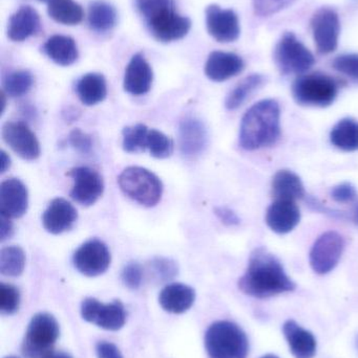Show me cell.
<instances>
[{"label":"cell","instance_id":"obj_24","mask_svg":"<svg viewBox=\"0 0 358 358\" xmlns=\"http://www.w3.org/2000/svg\"><path fill=\"white\" fill-rule=\"evenodd\" d=\"M40 18L35 8L21 6L8 21V36L13 41H25L39 29Z\"/></svg>","mask_w":358,"mask_h":358},{"label":"cell","instance_id":"obj_38","mask_svg":"<svg viewBox=\"0 0 358 358\" xmlns=\"http://www.w3.org/2000/svg\"><path fill=\"white\" fill-rule=\"evenodd\" d=\"M137 8L147 21L163 10L174 8V0H136Z\"/></svg>","mask_w":358,"mask_h":358},{"label":"cell","instance_id":"obj_6","mask_svg":"<svg viewBox=\"0 0 358 358\" xmlns=\"http://www.w3.org/2000/svg\"><path fill=\"white\" fill-rule=\"evenodd\" d=\"M59 325L56 319L48 313H38L32 319L21 352L25 358H44L52 352L59 338Z\"/></svg>","mask_w":358,"mask_h":358},{"label":"cell","instance_id":"obj_44","mask_svg":"<svg viewBox=\"0 0 358 358\" xmlns=\"http://www.w3.org/2000/svg\"><path fill=\"white\" fill-rule=\"evenodd\" d=\"M214 214L224 224L230 225V227L231 225L240 224V222H241L239 216L226 206H219V208H214Z\"/></svg>","mask_w":358,"mask_h":358},{"label":"cell","instance_id":"obj_34","mask_svg":"<svg viewBox=\"0 0 358 358\" xmlns=\"http://www.w3.org/2000/svg\"><path fill=\"white\" fill-rule=\"evenodd\" d=\"M149 128L143 124L130 126L124 128L123 146L124 151L128 153H138L146 150L147 136H149Z\"/></svg>","mask_w":358,"mask_h":358},{"label":"cell","instance_id":"obj_3","mask_svg":"<svg viewBox=\"0 0 358 358\" xmlns=\"http://www.w3.org/2000/svg\"><path fill=\"white\" fill-rule=\"evenodd\" d=\"M205 347L210 358H247L249 353L245 332L228 321L210 325L205 334Z\"/></svg>","mask_w":358,"mask_h":358},{"label":"cell","instance_id":"obj_17","mask_svg":"<svg viewBox=\"0 0 358 358\" xmlns=\"http://www.w3.org/2000/svg\"><path fill=\"white\" fill-rule=\"evenodd\" d=\"M207 129L203 122L195 117H187L179 127V144L181 153L187 159L199 157L207 147Z\"/></svg>","mask_w":358,"mask_h":358},{"label":"cell","instance_id":"obj_41","mask_svg":"<svg viewBox=\"0 0 358 358\" xmlns=\"http://www.w3.org/2000/svg\"><path fill=\"white\" fill-rule=\"evenodd\" d=\"M143 271L140 264L130 262L124 267L122 271V281L130 289H138L142 284Z\"/></svg>","mask_w":358,"mask_h":358},{"label":"cell","instance_id":"obj_51","mask_svg":"<svg viewBox=\"0 0 358 358\" xmlns=\"http://www.w3.org/2000/svg\"><path fill=\"white\" fill-rule=\"evenodd\" d=\"M40 1L50 2V1H52V0H40Z\"/></svg>","mask_w":358,"mask_h":358},{"label":"cell","instance_id":"obj_10","mask_svg":"<svg viewBox=\"0 0 358 358\" xmlns=\"http://www.w3.org/2000/svg\"><path fill=\"white\" fill-rule=\"evenodd\" d=\"M81 315L88 323L111 331L121 329L126 321L125 308L120 301L103 304L96 299H85L82 302Z\"/></svg>","mask_w":358,"mask_h":358},{"label":"cell","instance_id":"obj_11","mask_svg":"<svg viewBox=\"0 0 358 358\" xmlns=\"http://www.w3.org/2000/svg\"><path fill=\"white\" fill-rule=\"evenodd\" d=\"M111 257L106 244L92 239L82 244L73 257L76 268L86 277L102 275L111 265Z\"/></svg>","mask_w":358,"mask_h":358},{"label":"cell","instance_id":"obj_53","mask_svg":"<svg viewBox=\"0 0 358 358\" xmlns=\"http://www.w3.org/2000/svg\"><path fill=\"white\" fill-rule=\"evenodd\" d=\"M357 345H358V341H357Z\"/></svg>","mask_w":358,"mask_h":358},{"label":"cell","instance_id":"obj_27","mask_svg":"<svg viewBox=\"0 0 358 358\" xmlns=\"http://www.w3.org/2000/svg\"><path fill=\"white\" fill-rule=\"evenodd\" d=\"M273 195L275 199H301L306 195L301 178L289 170L277 172L273 179Z\"/></svg>","mask_w":358,"mask_h":358},{"label":"cell","instance_id":"obj_26","mask_svg":"<svg viewBox=\"0 0 358 358\" xmlns=\"http://www.w3.org/2000/svg\"><path fill=\"white\" fill-rule=\"evenodd\" d=\"M76 90L84 105L94 106L106 98V81L100 73H88L78 81Z\"/></svg>","mask_w":358,"mask_h":358},{"label":"cell","instance_id":"obj_20","mask_svg":"<svg viewBox=\"0 0 358 358\" xmlns=\"http://www.w3.org/2000/svg\"><path fill=\"white\" fill-rule=\"evenodd\" d=\"M153 71L144 57L136 54L130 59L124 76V90L132 96H143L151 90Z\"/></svg>","mask_w":358,"mask_h":358},{"label":"cell","instance_id":"obj_30","mask_svg":"<svg viewBox=\"0 0 358 358\" xmlns=\"http://www.w3.org/2000/svg\"><path fill=\"white\" fill-rule=\"evenodd\" d=\"M266 79L264 76L260 73H254L248 76L245 79L242 80L227 96L225 101V106L228 110H235L240 108L252 94L256 92L259 88L262 87Z\"/></svg>","mask_w":358,"mask_h":358},{"label":"cell","instance_id":"obj_14","mask_svg":"<svg viewBox=\"0 0 358 358\" xmlns=\"http://www.w3.org/2000/svg\"><path fill=\"white\" fill-rule=\"evenodd\" d=\"M151 34L158 41L172 42L182 39L188 34L191 22L187 17L181 16L174 8L163 10L147 21Z\"/></svg>","mask_w":358,"mask_h":358},{"label":"cell","instance_id":"obj_39","mask_svg":"<svg viewBox=\"0 0 358 358\" xmlns=\"http://www.w3.org/2000/svg\"><path fill=\"white\" fill-rule=\"evenodd\" d=\"M332 67L350 79L358 81V54H345L336 57Z\"/></svg>","mask_w":358,"mask_h":358},{"label":"cell","instance_id":"obj_2","mask_svg":"<svg viewBox=\"0 0 358 358\" xmlns=\"http://www.w3.org/2000/svg\"><path fill=\"white\" fill-rule=\"evenodd\" d=\"M281 109L279 103L267 99L250 107L241 122L240 145L247 151L268 148L281 136Z\"/></svg>","mask_w":358,"mask_h":358},{"label":"cell","instance_id":"obj_4","mask_svg":"<svg viewBox=\"0 0 358 358\" xmlns=\"http://www.w3.org/2000/svg\"><path fill=\"white\" fill-rule=\"evenodd\" d=\"M338 90L340 83L322 73H304L292 84V96L302 106H330L336 101Z\"/></svg>","mask_w":358,"mask_h":358},{"label":"cell","instance_id":"obj_8","mask_svg":"<svg viewBox=\"0 0 358 358\" xmlns=\"http://www.w3.org/2000/svg\"><path fill=\"white\" fill-rule=\"evenodd\" d=\"M345 250V240L338 231H329L317 238L311 248V268L317 275H327L336 268Z\"/></svg>","mask_w":358,"mask_h":358},{"label":"cell","instance_id":"obj_23","mask_svg":"<svg viewBox=\"0 0 358 358\" xmlns=\"http://www.w3.org/2000/svg\"><path fill=\"white\" fill-rule=\"evenodd\" d=\"M195 292L193 288L181 283L170 284L160 292L159 302L168 313H183L195 303Z\"/></svg>","mask_w":358,"mask_h":358},{"label":"cell","instance_id":"obj_52","mask_svg":"<svg viewBox=\"0 0 358 358\" xmlns=\"http://www.w3.org/2000/svg\"><path fill=\"white\" fill-rule=\"evenodd\" d=\"M6 358H18V357H6Z\"/></svg>","mask_w":358,"mask_h":358},{"label":"cell","instance_id":"obj_50","mask_svg":"<svg viewBox=\"0 0 358 358\" xmlns=\"http://www.w3.org/2000/svg\"><path fill=\"white\" fill-rule=\"evenodd\" d=\"M261 358H280V357H277V355H264V357H262Z\"/></svg>","mask_w":358,"mask_h":358},{"label":"cell","instance_id":"obj_48","mask_svg":"<svg viewBox=\"0 0 358 358\" xmlns=\"http://www.w3.org/2000/svg\"><path fill=\"white\" fill-rule=\"evenodd\" d=\"M44 358H73L71 355H67V353L62 352V351H52V352L48 353Z\"/></svg>","mask_w":358,"mask_h":358},{"label":"cell","instance_id":"obj_47","mask_svg":"<svg viewBox=\"0 0 358 358\" xmlns=\"http://www.w3.org/2000/svg\"><path fill=\"white\" fill-rule=\"evenodd\" d=\"M0 162H1V173H4L11 166L10 157L4 151L0 153Z\"/></svg>","mask_w":358,"mask_h":358},{"label":"cell","instance_id":"obj_42","mask_svg":"<svg viewBox=\"0 0 358 358\" xmlns=\"http://www.w3.org/2000/svg\"><path fill=\"white\" fill-rule=\"evenodd\" d=\"M69 143L74 149L82 155H88L92 151V141L88 134H84L80 129H75L71 132Z\"/></svg>","mask_w":358,"mask_h":358},{"label":"cell","instance_id":"obj_31","mask_svg":"<svg viewBox=\"0 0 358 358\" xmlns=\"http://www.w3.org/2000/svg\"><path fill=\"white\" fill-rule=\"evenodd\" d=\"M48 13L56 22L67 25L78 24L84 16L82 6L73 0H52L48 2Z\"/></svg>","mask_w":358,"mask_h":358},{"label":"cell","instance_id":"obj_43","mask_svg":"<svg viewBox=\"0 0 358 358\" xmlns=\"http://www.w3.org/2000/svg\"><path fill=\"white\" fill-rule=\"evenodd\" d=\"M331 197L340 203H350L357 198V192L351 183L343 182L332 189Z\"/></svg>","mask_w":358,"mask_h":358},{"label":"cell","instance_id":"obj_18","mask_svg":"<svg viewBox=\"0 0 358 358\" xmlns=\"http://www.w3.org/2000/svg\"><path fill=\"white\" fill-rule=\"evenodd\" d=\"M77 210L63 198H56L48 204L42 216V224L48 233L59 235L69 231L77 221Z\"/></svg>","mask_w":358,"mask_h":358},{"label":"cell","instance_id":"obj_7","mask_svg":"<svg viewBox=\"0 0 358 358\" xmlns=\"http://www.w3.org/2000/svg\"><path fill=\"white\" fill-rule=\"evenodd\" d=\"M273 59L283 75H304L315 65L312 52L291 31H286L277 42Z\"/></svg>","mask_w":358,"mask_h":358},{"label":"cell","instance_id":"obj_9","mask_svg":"<svg viewBox=\"0 0 358 358\" xmlns=\"http://www.w3.org/2000/svg\"><path fill=\"white\" fill-rule=\"evenodd\" d=\"M313 40L317 52L328 55L338 48L340 22L338 13L329 8H322L313 15L310 21Z\"/></svg>","mask_w":358,"mask_h":358},{"label":"cell","instance_id":"obj_40","mask_svg":"<svg viewBox=\"0 0 358 358\" xmlns=\"http://www.w3.org/2000/svg\"><path fill=\"white\" fill-rule=\"evenodd\" d=\"M294 0H252L254 13L260 17H269L281 12L294 3Z\"/></svg>","mask_w":358,"mask_h":358},{"label":"cell","instance_id":"obj_13","mask_svg":"<svg viewBox=\"0 0 358 358\" xmlns=\"http://www.w3.org/2000/svg\"><path fill=\"white\" fill-rule=\"evenodd\" d=\"M74 185L71 197L81 206H90L96 203L104 191L102 176L88 167H77L69 172Z\"/></svg>","mask_w":358,"mask_h":358},{"label":"cell","instance_id":"obj_25","mask_svg":"<svg viewBox=\"0 0 358 358\" xmlns=\"http://www.w3.org/2000/svg\"><path fill=\"white\" fill-rule=\"evenodd\" d=\"M46 56L61 66H69L78 59L75 40L69 36H52L43 45Z\"/></svg>","mask_w":358,"mask_h":358},{"label":"cell","instance_id":"obj_49","mask_svg":"<svg viewBox=\"0 0 358 358\" xmlns=\"http://www.w3.org/2000/svg\"><path fill=\"white\" fill-rule=\"evenodd\" d=\"M352 220L354 221L355 224L358 225V204H357L354 210H353Z\"/></svg>","mask_w":358,"mask_h":358},{"label":"cell","instance_id":"obj_35","mask_svg":"<svg viewBox=\"0 0 358 358\" xmlns=\"http://www.w3.org/2000/svg\"><path fill=\"white\" fill-rule=\"evenodd\" d=\"M146 150L156 159H167L174 152V142L163 132L149 129L146 141Z\"/></svg>","mask_w":358,"mask_h":358},{"label":"cell","instance_id":"obj_19","mask_svg":"<svg viewBox=\"0 0 358 358\" xmlns=\"http://www.w3.org/2000/svg\"><path fill=\"white\" fill-rule=\"evenodd\" d=\"M300 220V208L294 200L275 199L267 210V225L277 234L290 233Z\"/></svg>","mask_w":358,"mask_h":358},{"label":"cell","instance_id":"obj_12","mask_svg":"<svg viewBox=\"0 0 358 358\" xmlns=\"http://www.w3.org/2000/svg\"><path fill=\"white\" fill-rule=\"evenodd\" d=\"M2 138L18 157L25 161H35L40 157L39 142L25 122H6L2 127Z\"/></svg>","mask_w":358,"mask_h":358},{"label":"cell","instance_id":"obj_37","mask_svg":"<svg viewBox=\"0 0 358 358\" xmlns=\"http://www.w3.org/2000/svg\"><path fill=\"white\" fill-rule=\"evenodd\" d=\"M149 266L157 281H170L178 275V265L170 259L155 258L149 263Z\"/></svg>","mask_w":358,"mask_h":358},{"label":"cell","instance_id":"obj_36","mask_svg":"<svg viewBox=\"0 0 358 358\" xmlns=\"http://www.w3.org/2000/svg\"><path fill=\"white\" fill-rule=\"evenodd\" d=\"M20 304V294L15 286L11 284H0V313L11 315L16 313Z\"/></svg>","mask_w":358,"mask_h":358},{"label":"cell","instance_id":"obj_1","mask_svg":"<svg viewBox=\"0 0 358 358\" xmlns=\"http://www.w3.org/2000/svg\"><path fill=\"white\" fill-rule=\"evenodd\" d=\"M296 287L279 259L264 248L252 252L247 269L239 281V288L243 294L258 299L294 292Z\"/></svg>","mask_w":358,"mask_h":358},{"label":"cell","instance_id":"obj_15","mask_svg":"<svg viewBox=\"0 0 358 358\" xmlns=\"http://www.w3.org/2000/svg\"><path fill=\"white\" fill-rule=\"evenodd\" d=\"M206 27L208 33L216 41L229 43L239 38V18L233 10H223L216 4L206 8Z\"/></svg>","mask_w":358,"mask_h":358},{"label":"cell","instance_id":"obj_32","mask_svg":"<svg viewBox=\"0 0 358 358\" xmlns=\"http://www.w3.org/2000/svg\"><path fill=\"white\" fill-rule=\"evenodd\" d=\"M25 266V254L19 246H6L0 250V273L6 277H18Z\"/></svg>","mask_w":358,"mask_h":358},{"label":"cell","instance_id":"obj_21","mask_svg":"<svg viewBox=\"0 0 358 358\" xmlns=\"http://www.w3.org/2000/svg\"><path fill=\"white\" fill-rule=\"evenodd\" d=\"M243 59L233 52H212L205 64V75L214 82H224L242 73Z\"/></svg>","mask_w":358,"mask_h":358},{"label":"cell","instance_id":"obj_46","mask_svg":"<svg viewBox=\"0 0 358 358\" xmlns=\"http://www.w3.org/2000/svg\"><path fill=\"white\" fill-rule=\"evenodd\" d=\"M0 220H1V224H0V238H1V241L4 242L12 237L13 234H14V227H13L11 218L4 216V215L1 214Z\"/></svg>","mask_w":358,"mask_h":358},{"label":"cell","instance_id":"obj_29","mask_svg":"<svg viewBox=\"0 0 358 358\" xmlns=\"http://www.w3.org/2000/svg\"><path fill=\"white\" fill-rule=\"evenodd\" d=\"M88 24L96 31H111L117 23V10L109 2L95 0L88 6Z\"/></svg>","mask_w":358,"mask_h":358},{"label":"cell","instance_id":"obj_28","mask_svg":"<svg viewBox=\"0 0 358 358\" xmlns=\"http://www.w3.org/2000/svg\"><path fill=\"white\" fill-rule=\"evenodd\" d=\"M330 141L340 150L353 152L358 150V122L353 119H343L332 128Z\"/></svg>","mask_w":358,"mask_h":358},{"label":"cell","instance_id":"obj_16","mask_svg":"<svg viewBox=\"0 0 358 358\" xmlns=\"http://www.w3.org/2000/svg\"><path fill=\"white\" fill-rule=\"evenodd\" d=\"M29 193L22 181L8 178L0 185V212L8 218H20L27 213Z\"/></svg>","mask_w":358,"mask_h":358},{"label":"cell","instance_id":"obj_5","mask_svg":"<svg viewBox=\"0 0 358 358\" xmlns=\"http://www.w3.org/2000/svg\"><path fill=\"white\" fill-rule=\"evenodd\" d=\"M120 189L125 195L142 206H157L163 194V185L156 174L142 167H128L118 178Z\"/></svg>","mask_w":358,"mask_h":358},{"label":"cell","instance_id":"obj_33","mask_svg":"<svg viewBox=\"0 0 358 358\" xmlns=\"http://www.w3.org/2000/svg\"><path fill=\"white\" fill-rule=\"evenodd\" d=\"M34 78L27 71H16L8 73L4 81V92L11 98L25 96L31 90Z\"/></svg>","mask_w":358,"mask_h":358},{"label":"cell","instance_id":"obj_22","mask_svg":"<svg viewBox=\"0 0 358 358\" xmlns=\"http://www.w3.org/2000/svg\"><path fill=\"white\" fill-rule=\"evenodd\" d=\"M283 334L296 358H313L317 355V343L315 336L304 329L294 320H288L283 325Z\"/></svg>","mask_w":358,"mask_h":358},{"label":"cell","instance_id":"obj_45","mask_svg":"<svg viewBox=\"0 0 358 358\" xmlns=\"http://www.w3.org/2000/svg\"><path fill=\"white\" fill-rule=\"evenodd\" d=\"M96 352L99 358H123L119 349L109 342H99L96 346Z\"/></svg>","mask_w":358,"mask_h":358}]
</instances>
